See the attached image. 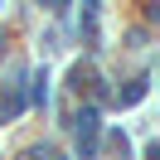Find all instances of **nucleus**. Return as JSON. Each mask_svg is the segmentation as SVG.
Returning <instances> with one entry per match:
<instances>
[{
    "mask_svg": "<svg viewBox=\"0 0 160 160\" xmlns=\"http://www.w3.org/2000/svg\"><path fill=\"white\" fill-rule=\"evenodd\" d=\"M53 5H68V0H53Z\"/></svg>",
    "mask_w": 160,
    "mask_h": 160,
    "instance_id": "f03ea898",
    "label": "nucleus"
},
{
    "mask_svg": "<svg viewBox=\"0 0 160 160\" xmlns=\"http://www.w3.org/2000/svg\"><path fill=\"white\" fill-rule=\"evenodd\" d=\"M78 150H82V160L97 150V112H92V107L78 117Z\"/></svg>",
    "mask_w": 160,
    "mask_h": 160,
    "instance_id": "f257e3e1",
    "label": "nucleus"
}]
</instances>
